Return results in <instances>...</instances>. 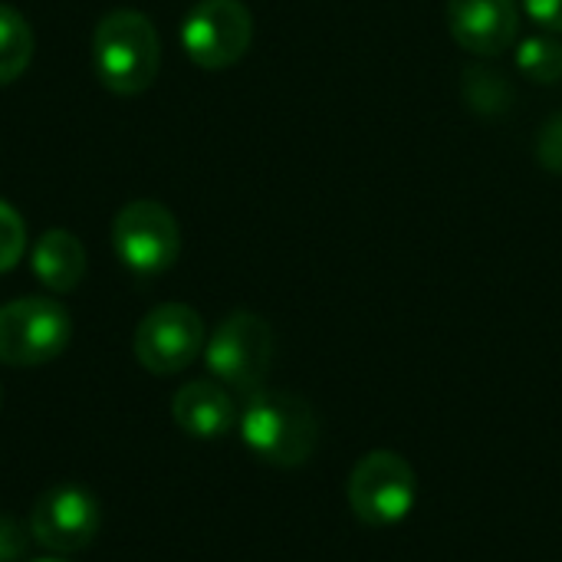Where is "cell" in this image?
Segmentation results:
<instances>
[{
	"mask_svg": "<svg viewBox=\"0 0 562 562\" xmlns=\"http://www.w3.org/2000/svg\"><path fill=\"white\" fill-rule=\"evenodd\" d=\"M204 319L188 303H161L142 316L132 336L135 359L151 375H178L204 352Z\"/></svg>",
	"mask_w": 562,
	"mask_h": 562,
	"instance_id": "7",
	"label": "cell"
},
{
	"mask_svg": "<svg viewBox=\"0 0 562 562\" xmlns=\"http://www.w3.org/2000/svg\"><path fill=\"white\" fill-rule=\"evenodd\" d=\"M102 527L99 501L79 484L46 487L30 510V537L53 553L86 550Z\"/></svg>",
	"mask_w": 562,
	"mask_h": 562,
	"instance_id": "9",
	"label": "cell"
},
{
	"mask_svg": "<svg viewBox=\"0 0 562 562\" xmlns=\"http://www.w3.org/2000/svg\"><path fill=\"white\" fill-rule=\"evenodd\" d=\"M461 95L468 102L471 112L484 115V119H497L507 109H514V86L507 82L504 72L487 69V66H468L464 79H461Z\"/></svg>",
	"mask_w": 562,
	"mask_h": 562,
	"instance_id": "13",
	"label": "cell"
},
{
	"mask_svg": "<svg viewBox=\"0 0 562 562\" xmlns=\"http://www.w3.org/2000/svg\"><path fill=\"white\" fill-rule=\"evenodd\" d=\"M204 359L221 385L250 395L263 389V379L273 366V329L263 316L237 310L217 323L204 342Z\"/></svg>",
	"mask_w": 562,
	"mask_h": 562,
	"instance_id": "5",
	"label": "cell"
},
{
	"mask_svg": "<svg viewBox=\"0 0 562 562\" xmlns=\"http://www.w3.org/2000/svg\"><path fill=\"white\" fill-rule=\"evenodd\" d=\"M92 63L99 82L115 95L145 92L161 69V40L155 23L138 10H112L95 23Z\"/></svg>",
	"mask_w": 562,
	"mask_h": 562,
	"instance_id": "2",
	"label": "cell"
},
{
	"mask_svg": "<svg viewBox=\"0 0 562 562\" xmlns=\"http://www.w3.org/2000/svg\"><path fill=\"white\" fill-rule=\"evenodd\" d=\"M33 59V30L7 3H0V86L23 76Z\"/></svg>",
	"mask_w": 562,
	"mask_h": 562,
	"instance_id": "14",
	"label": "cell"
},
{
	"mask_svg": "<svg viewBox=\"0 0 562 562\" xmlns=\"http://www.w3.org/2000/svg\"><path fill=\"white\" fill-rule=\"evenodd\" d=\"M0 405H3V389H0Z\"/></svg>",
	"mask_w": 562,
	"mask_h": 562,
	"instance_id": "21",
	"label": "cell"
},
{
	"mask_svg": "<svg viewBox=\"0 0 562 562\" xmlns=\"http://www.w3.org/2000/svg\"><path fill=\"white\" fill-rule=\"evenodd\" d=\"M254 43V13L244 0H198L181 20V46L201 69H231Z\"/></svg>",
	"mask_w": 562,
	"mask_h": 562,
	"instance_id": "6",
	"label": "cell"
},
{
	"mask_svg": "<svg viewBox=\"0 0 562 562\" xmlns=\"http://www.w3.org/2000/svg\"><path fill=\"white\" fill-rule=\"evenodd\" d=\"M36 562H66V560H36Z\"/></svg>",
	"mask_w": 562,
	"mask_h": 562,
	"instance_id": "20",
	"label": "cell"
},
{
	"mask_svg": "<svg viewBox=\"0 0 562 562\" xmlns=\"http://www.w3.org/2000/svg\"><path fill=\"white\" fill-rule=\"evenodd\" d=\"M237 425L254 458L270 468H303L319 445V418L313 405L283 389L250 392Z\"/></svg>",
	"mask_w": 562,
	"mask_h": 562,
	"instance_id": "1",
	"label": "cell"
},
{
	"mask_svg": "<svg viewBox=\"0 0 562 562\" xmlns=\"http://www.w3.org/2000/svg\"><path fill=\"white\" fill-rule=\"evenodd\" d=\"M537 161L540 168H547L550 175H560L562 178V112L550 115L537 135Z\"/></svg>",
	"mask_w": 562,
	"mask_h": 562,
	"instance_id": "17",
	"label": "cell"
},
{
	"mask_svg": "<svg viewBox=\"0 0 562 562\" xmlns=\"http://www.w3.org/2000/svg\"><path fill=\"white\" fill-rule=\"evenodd\" d=\"M520 7L543 33H562V0H520Z\"/></svg>",
	"mask_w": 562,
	"mask_h": 562,
	"instance_id": "19",
	"label": "cell"
},
{
	"mask_svg": "<svg viewBox=\"0 0 562 562\" xmlns=\"http://www.w3.org/2000/svg\"><path fill=\"white\" fill-rule=\"evenodd\" d=\"M112 247L135 273H165L181 254V227L158 201H132L112 221Z\"/></svg>",
	"mask_w": 562,
	"mask_h": 562,
	"instance_id": "8",
	"label": "cell"
},
{
	"mask_svg": "<svg viewBox=\"0 0 562 562\" xmlns=\"http://www.w3.org/2000/svg\"><path fill=\"white\" fill-rule=\"evenodd\" d=\"M517 69L524 79L553 86L562 79V43L553 33H533L517 43Z\"/></svg>",
	"mask_w": 562,
	"mask_h": 562,
	"instance_id": "15",
	"label": "cell"
},
{
	"mask_svg": "<svg viewBox=\"0 0 562 562\" xmlns=\"http://www.w3.org/2000/svg\"><path fill=\"white\" fill-rule=\"evenodd\" d=\"M72 339L69 310L49 296H20L0 306V362L13 369L46 366Z\"/></svg>",
	"mask_w": 562,
	"mask_h": 562,
	"instance_id": "4",
	"label": "cell"
},
{
	"mask_svg": "<svg viewBox=\"0 0 562 562\" xmlns=\"http://www.w3.org/2000/svg\"><path fill=\"white\" fill-rule=\"evenodd\" d=\"M171 418L184 435L198 441H217L237 425V405L221 382L194 379L175 392Z\"/></svg>",
	"mask_w": 562,
	"mask_h": 562,
	"instance_id": "11",
	"label": "cell"
},
{
	"mask_svg": "<svg viewBox=\"0 0 562 562\" xmlns=\"http://www.w3.org/2000/svg\"><path fill=\"white\" fill-rule=\"evenodd\" d=\"M418 501V477L398 451H369L346 477V504L366 527L402 524Z\"/></svg>",
	"mask_w": 562,
	"mask_h": 562,
	"instance_id": "3",
	"label": "cell"
},
{
	"mask_svg": "<svg viewBox=\"0 0 562 562\" xmlns=\"http://www.w3.org/2000/svg\"><path fill=\"white\" fill-rule=\"evenodd\" d=\"M448 30L474 56H501L517 43L520 0H448Z\"/></svg>",
	"mask_w": 562,
	"mask_h": 562,
	"instance_id": "10",
	"label": "cell"
},
{
	"mask_svg": "<svg viewBox=\"0 0 562 562\" xmlns=\"http://www.w3.org/2000/svg\"><path fill=\"white\" fill-rule=\"evenodd\" d=\"M26 557V530L16 517L0 514V562H20Z\"/></svg>",
	"mask_w": 562,
	"mask_h": 562,
	"instance_id": "18",
	"label": "cell"
},
{
	"mask_svg": "<svg viewBox=\"0 0 562 562\" xmlns=\"http://www.w3.org/2000/svg\"><path fill=\"white\" fill-rule=\"evenodd\" d=\"M33 273L53 293H72L86 277V247L69 231H46L33 247Z\"/></svg>",
	"mask_w": 562,
	"mask_h": 562,
	"instance_id": "12",
	"label": "cell"
},
{
	"mask_svg": "<svg viewBox=\"0 0 562 562\" xmlns=\"http://www.w3.org/2000/svg\"><path fill=\"white\" fill-rule=\"evenodd\" d=\"M26 250V224L23 217L0 198V273L13 270Z\"/></svg>",
	"mask_w": 562,
	"mask_h": 562,
	"instance_id": "16",
	"label": "cell"
}]
</instances>
